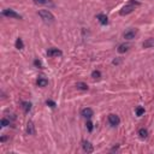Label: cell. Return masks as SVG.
I'll return each mask as SVG.
<instances>
[{
    "label": "cell",
    "instance_id": "obj_1",
    "mask_svg": "<svg viewBox=\"0 0 154 154\" xmlns=\"http://www.w3.org/2000/svg\"><path fill=\"white\" fill-rule=\"evenodd\" d=\"M139 5H140L139 1H135V0H130V3H129L128 5H125V6L122 8V10L119 11L121 16H126V15L131 13V12L135 10V7L139 6Z\"/></svg>",
    "mask_w": 154,
    "mask_h": 154
},
{
    "label": "cell",
    "instance_id": "obj_2",
    "mask_svg": "<svg viewBox=\"0 0 154 154\" xmlns=\"http://www.w3.org/2000/svg\"><path fill=\"white\" fill-rule=\"evenodd\" d=\"M39 16L41 17V20L45 23H53L54 22V16L48 10H40L39 11Z\"/></svg>",
    "mask_w": 154,
    "mask_h": 154
},
{
    "label": "cell",
    "instance_id": "obj_3",
    "mask_svg": "<svg viewBox=\"0 0 154 154\" xmlns=\"http://www.w3.org/2000/svg\"><path fill=\"white\" fill-rule=\"evenodd\" d=\"M3 16L8 17V18H15V20H22V16L20 13H17L12 8H6L3 11Z\"/></svg>",
    "mask_w": 154,
    "mask_h": 154
},
{
    "label": "cell",
    "instance_id": "obj_4",
    "mask_svg": "<svg viewBox=\"0 0 154 154\" xmlns=\"http://www.w3.org/2000/svg\"><path fill=\"white\" fill-rule=\"evenodd\" d=\"M108 123L112 126H117L121 123V118L117 114H108Z\"/></svg>",
    "mask_w": 154,
    "mask_h": 154
},
{
    "label": "cell",
    "instance_id": "obj_5",
    "mask_svg": "<svg viewBox=\"0 0 154 154\" xmlns=\"http://www.w3.org/2000/svg\"><path fill=\"white\" fill-rule=\"evenodd\" d=\"M136 34H137V30L136 29H129V30H126L124 33V39H126V40H132V39H135Z\"/></svg>",
    "mask_w": 154,
    "mask_h": 154
},
{
    "label": "cell",
    "instance_id": "obj_6",
    "mask_svg": "<svg viewBox=\"0 0 154 154\" xmlns=\"http://www.w3.org/2000/svg\"><path fill=\"white\" fill-rule=\"evenodd\" d=\"M61 54H63V52L60 49H58V48H48V51H47V56L49 58H52V57H60Z\"/></svg>",
    "mask_w": 154,
    "mask_h": 154
},
{
    "label": "cell",
    "instance_id": "obj_7",
    "mask_svg": "<svg viewBox=\"0 0 154 154\" xmlns=\"http://www.w3.org/2000/svg\"><path fill=\"white\" fill-rule=\"evenodd\" d=\"M81 116H82L83 118H92V117L94 116V112H93L92 108L86 107V108H83V110L81 111Z\"/></svg>",
    "mask_w": 154,
    "mask_h": 154
},
{
    "label": "cell",
    "instance_id": "obj_8",
    "mask_svg": "<svg viewBox=\"0 0 154 154\" xmlns=\"http://www.w3.org/2000/svg\"><path fill=\"white\" fill-rule=\"evenodd\" d=\"M82 148L86 153H93V151H94L93 144L88 141H82Z\"/></svg>",
    "mask_w": 154,
    "mask_h": 154
},
{
    "label": "cell",
    "instance_id": "obj_9",
    "mask_svg": "<svg viewBox=\"0 0 154 154\" xmlns=\"http://www.w3.org/2000/svg\"><path fill=\"white\" fill-rule=\"evenodd\" d=\"M96 20H98L99 22H100V24H102V25L108 24V18H107V16L104 15V13H99V15H96Z\"/></svg>",
    "mask_w": 154,
    "mask_h": 154
},
{
    "label": "cell",
    "instance_id": "obj_10",
    "mask_svg": "<svg viewBox=\"0 0 154 154\" xmlns=\"http://www.w3.org/2000/svg\"><path fill=\"white\" fill-rule=\"evenodd\" d=\"M129 48H130V45L129 43H122V45H119V46H118V49H117V51H118V53L123 54L125 52H128Z\"/></svg>",
    "mask_w": 154,
    "mask_h": 154
},
{
    "label": "cell",
    "instance_id": "obj_11",
    "mask_svg": "<svg viewBox=\"0 0 154 154\" xmlns=\"http://www.w3.org/2000/svg\"><path fill=\"white\" fill-rule=\"evenodd\" d=\"M142 46H143V48H152V47H154V39L153 38L147 39L142 43Z\"/></svg>",
    "mask_w": 154,
    "mask_h": 154
},
{
    "label": "cell",
    "instance_id": "obj_12",
    "mask_svg": "<svg viewBox=\"0 0 154 154\" xmlns=\"http://www.w3.org/2000/svg\"><path fill=\"white\" fill-rule=\"evenodd\" d=\"M36 84H38V87H41V88H43V87H47V84H48V81H47L46 78H43V77H40L38 81H36Z\"/></svg>",
    "mask_w": 154,
    "mask_h": 154
},
{
    "label": "cell",
    "instance_id": "obj_13",
    "mask_svg": "<svg viewBox=\"0 0 154 154\" xmlns=\"http://www.w3.org/2000/svg\"><path fill=\"white\" fill-rule=\"evenodd\" d=\"M26 132L29 135H35V126H34V123L33 122H29L26 124Z\"/></svg>",
    "mask_w": 154,
    "mask_h": 154
},
{
    "label": "cell",
    "instance_id": "obj_14",
    "mask_svg": "<svg viewBox=\"0 0 154 154\" xmlns=\"http://www.w3.org/2000/svg\"><path fill=\"white\" fill-rule=\"evenodd\" d=\"M22 108H23V111L25 113H28L30 110H31V104L29 101H23L22 102Z\"/></svg>",
    "mask_w": 154,
    "mask_h": 154
},
{
    "label": "cell",
    "instance_id": "obj_15",
    "mask_svg": "<svg viewBox=\"0 0 154 154\" xmlns=\"http://www.w3.org/2000/svg\"><path fill=\"white\" fill-rule=\"evenodd\" d=\"M139 136L141 139H147L148 137V130L147 129H144V128H141L139 130Z\"/></svg>",
    "mask_w": 154,
    "mask_h": 154
},
{
    "label": "cell",
    "instance_id": "obj_16",
    "mask_svg": "<svg viewBox=\"0 0 154 154\" xmlns=\"http://www.w3.org/2000/svg\"><path fill=\"white\" fill-rule=\"evenodd\" d=\"M16 48L17 49H23L24 48V42H23V40L21 38H18L16 40Z\"/></svg>",
    "mask_w": 154,
    "mask_h": 154
},
{
    "label": "cell",
    "instance_id": "obj_17",
    "mask_svg": "<svg viewBox=\"0 0 154 154\" xmlns=\"http://www.w3.org/2000/svg\"><path fill=\"white\" fill-rule=\"evenodd\" d=\"M76 87H77V89H79V90H88V86H87L84 82H77V83H76Z\"/></svg>",
    "mask_w": 154,
    "mask_h": 154
},
{
    "label": "cell",
    "instance_id": "obj_18",
    "mask_svg": "<svg viewBox=\"0 0 154 154\" xmlns=\"http://www.w3.org/2000/svg\"><path fill=\"white\" fill-rule=\"evenodd\" d=\"M34 3L38 4V5H48V4L53 5V4L51 3V0H34Z\"/></svg>",
    "mask_w": 154,
    "mask_h": 154
},
{
    "label": "cell",
    "instance_id": "obj_19",
    "mask_svg": "<svg viewBox=\"0 0 154 154\" xmlns=\"http://www.w3.org/2000/svg\"><path fill=\"white\" fill-rule=\"evenodd\" d=\"M92 77H93L94 79H100V78H101V72L99 71V70H94V71L92 72Z\"/></svg>",
    "mask_w": 154,
    "mask_h": 154
},
{
    "label": "cell",
    "instance_id": "obj_20",
    "mask_svg": "<svg viewBox=\"0 0 154 154\" xmlns=\"http://www.w3.org/2000/svg\"><path fill=\"white\" fill-rule=\"evenodd\" d=\"M143 113H144V108H143V107H137V108H136V116L140 117V116H142Z\"/></svg>",
    "mask_w": 154,
    "mask_h": 154
},
{
    "label": "cell",
    "instance_id": "obj_21",
    "mask_svg": "<svg viewBox=\"0 0 154 154\" xmlns=\"http://www.w3.org/2000/svg\"><path fill=\"white\" fill-rule=\"evenodd\" d=\"M0 124H1V126H3V128H5V126L10 125V121H7L6 118H3V119H1V123H0Z\"/></svg>",
    "mask_w": 154,
    "mask_h": 154
},
{
    "label": "cell",
    "instance_id": "obj_22",
    "mask_svg": "<svg viewBox=\"0 0 154 154\" xmlns=\"http://www.w3.org/2000/svg\"><path fill=\"white\" fill-rule=\"evenodd\" d=\"M86 125H87L88 131H89V132H92V131H93V123H92V122H87Z\"/></svg>",
    "mask_w": 154,
    "mask_h": 154
},
{
    "label": "cell",
    "instance_id": "obj_23",
    "mask_svg": "<svg viewBox=\"0 0 154 154\" xmlns=\"http://www.w3.org/2000/svg\"><path fill=\"white\" fill-rule=\"evenodd\" d=\"M34 65L38 66V68H42V63H41L39 59H35V60H34Z\"/></svg>",
    "mask_w": 154,
    "mask_h": 154
},
{
    "label": "cell",
    "instance_id": "obj_24",
    "mask_svg": "<svg viewBox=\"0 0 154 154\" xmlns=\"http://www.w3.org/2000/svg\"><path fill=\"white\" fill-rule=\"evenodd\" d=\"M46 104H47L49 107H52V108H54V107L57 106V105H56V102H54V101H52V100H47V101H46Z\"/></svg>",
    "mask_w": 154,
    "mask_h": 154
},
{
    "label": "cell",
    "instance_id": "obj_25",
    "mask_svg": "<svg viewBox=\"0 0 154 154\" xmlns=\"http://www.w3.org/2000/svg\"><path fill=\"white\" fill-rule=\"evenodd\" d=\"M113 64H114V65L119 64V60H118V59H114V60H113Z\"/></svg>",
    "mask_w": 154,
    "mask_h": 154
}]
</instances>
